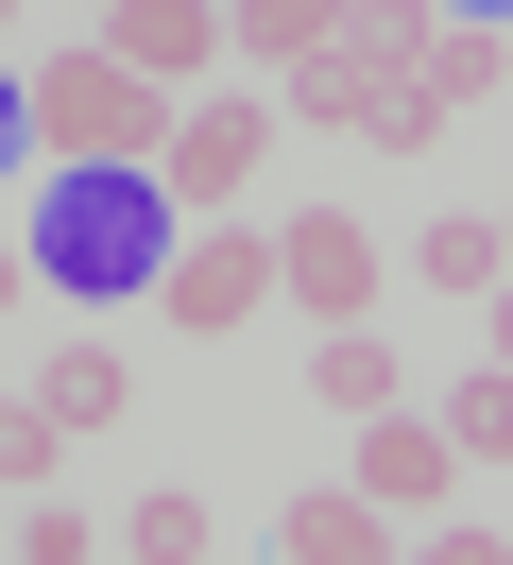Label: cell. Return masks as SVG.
I'll use <instances>...</instances> for the list:
<instances>
[{
    "mask_svg": "<svg viewBox=\"0 0 513 565\" xmlns=\"http://www.w3.org/2000/svg\"><path fill=\"white\" fill-rule=\"evenodd\" d=\"M154 309L189 326V343H239L257 309H291V291H274V223H189L171 275H154Z\"/></svg>",
    "mask_w": 513,
    "mask_h": 565,
    "instance_id": "4",
    "label": "cell"
},
{
    "mask_svg": "<svg viewBox=\"0 0 513 565\" xmlns=\"http://www.w3.org/2000/svg\"><path fill=\"white\" fill-rule=\"evenodd\" d=\"M223 35H239V70L274 86V70H308V52L342 35V0H223Z\"/></svg>",
    "mask_w": 513,
    "mask_h": 565,
    "instance_id": "10",
    "label": "cell"
},
{
    "mask_svg": "<svg viewBox=\"0 0 513 565\" xmlns=\"http://www.w3.org/2000/svg\"><path fill=\"white\" fill-rule=\"evenodd\" d=\"M34 275H52V257H34V223H0V309H34Z\"/></svg>",
    "mask_w": 513,
    "mask_h": 565,
    "instance_id": "19",
    "label": "cell"
},
{
    "mask_svg": "<svg viewBox=\"0 0 513 565\" xmlns=\"http://www.w3.org/2000/svg\"><path fill=\"white\" fill-rule=\"evenodd\" d=\"M274 548H291V565H394V514H376V497H291Z\"/></svg>",
    "mask_w": 513,
    "mask_h": 565,
    "instance_id": "9",
    "label": "cell"
},
{
    "mask_svg": "<svg viewBox=\"0 0 513 565\" xmlns=\"http://www.w3.org/2000/svg\"><path fill=\"white\" fill-rule=\"evenodd\" d=\"M274 291H291L308 326H376V309H394V257H376L360 206H291V223H274Z\"/></svg>",
    "mask_w": 513,
    "mask_h": 565,
    "instance_id": "5",
    "label": "cell"
},
{
    "mask_svg": "<svg viewBox=\"0 0 513 565\" xmlns=\"http://www.w3.org/2000/svg\"><path fill=\"white\" fill-rule=\"evenodd\" d=\"M462 18H513V0H462Z\"/></svg>",
    "mask_w": 513,
    "mask_h": 565,
    "instance_id": "22",
    "label": "cell"
},
{
    "mask_svg": "<svg viewBox=\"0 0 513 565\" xmlns=\"http://www.w3.org/2000/svg\"><path fill=\"white\" fill-rule=\"evenodd\" d=\"M34 154V70H0V172Z\"/></svg>",
    "mask_w": 513,
    "mask_h": 565,
    "instance_id": "20",
    "label": "cell"
},
{
    "mask_svg": "<svg viewBox=\"0 0 513 565\" xmlns=\"http://www.w3.org/2000/svg\"><path fill=\"white\" fill-rule=\"evenodd\" d=\"M18 565H86V514H68V497H52V480H34V497H18Z\"/></svg>",
    "mask_w": 513,
    "mask_h": 565,
    "instance_id": "18",
    "label": "cell"
},
{
    "mask_svg": "<svg viewBox=\"0 0 513 565\" xmlns=\"http://www.w3.org/2000/svg\"><path fill=\"white\" fill-rule=\"evenodd\" d=\"M410 86H428V104H496V86H513V18H462V0H445Z\"/></svg>",
    "mask_w": 513,
    "mask_h": 565,
    "instance_id": "8",
    "label": "cell"
},
{
    "mask_svg": "<svg viewBox=\"0 0 513 565\" xmlns=\"http://www.w3.org/2000/svg\"><path fill=\"white\" fill-rule=\"evenodd\" d=\"M86 18H120V0H86Z\"/></svg>",
    "mask_w": 513,
    "mask_h": 565,
    "instance_id": "24",
    "label": "cell"
},
{
    "mask_svg": "<svg viewBox=\"0 0 513 565\" xmlns=\"http://www.w3.org/2000/svg\"><path fill=\"white\" fill-rule=\"evenodd\" d=\"M496 241H513V223H496Z\"/></svg>",
    "mask_w": 513,
    "mask_h": 565,
    "instance_id": "25",
    "label": "cell"
},
{
    "mask_svg": "<svg viewBox=\"0 0 513 565\" xmlns=\"http://www.w3.org/2000/svg\"><path fill=\"white\" fill-rule=\"evenodd\" d=\"M171 241H189V206H171L154 172H68L52 206H34V257H52L68 291H154Z\"/></svg>",
    "mask_w": 513,
    "mask_h": 565,
    "instance_id": "2",
    "label": "cell"
},
{
    "mask_svg": "<svg viewBox=\"0 0 513 565\" xmlns=\"http://www.w3.org/2000/svg\"><path fill=\"white\" fill-rule=\"evenodd\" d=\"M479 343H496V360H513V275H496V291H479Z\"/></svg>",
    "mask_w": 513,
    "mask_h": 565,
    "instance_id": "21",
    "label": "cell"
},
{
    "mask_svg": "<svg viewBox=\"0 0 513 565\" xmlns=\"http://www.w3.org/2000/svg\"><path fill=\"white\" fill-rule=\"evenodd\" d=\"M445 446H462V462H513V360H479V377L445 394Z\"/></svg>",
    "mask_w": 513,
    "mask_h": 565,
    "instance_id": "15",
    "label": "cell"
},
{
    "mask_svg": "<svg viewBox=\"0 0 513 565\" xmlns=\"http://www.w3.org/2000/svg\"><path fill=\"white\" fill-rule=\"evenodd\" d=\"M34 394H52L68 428H120V412H137V360H120V326H103V343H52V377H34Z\"/></svg>",
    "mask_w": 513,
    "mask_h": 565,
    "instance_id": "12",
    "label": "cell"
},
{
    "mask_svg": "<svg viewBox=\"0 0 513 565\" xmlns=\"http://www.w3.org/2000/svg\"><path fill=\"white\" fill-rule=\"evenodd\" d=\"M120 548H137V565H205V497H137Z\"/></svg>",
    "mask_w": 513,
    "mask_h": 565,
    "instance_id": "16",
    "label": "cell"
},
{
    "mask_svg": "<svg viewBox=\"0 0 513 565\" xmlns=\"http://www.w3.org/2000/svg\"><path fill=\"white\" fill-rule=\"evenodd\" d=\"M103 52H120V70H154V86H223V70H239L223 0H120V18H103Z\"/></svg>",
    "mask_w": 513,
    "mask_h": 565,
    "instance_id": "7",
    "label": "cell"
},
{
    "mask_svg": "<svg viewBox=\"0 0 513 565\" xmlns=\"http://www.w3.org/2000/svg\"><path fill=\"white\" fill-rule=\"evenodd\" d=\"M171 104H189V86H154V70H120V52H52V70H34V154H68V172H154L171 154Z\"/></svg>",
    "mask_w": 513,
    "mask_h": 565,
    "instance_id": "1",
    "label": "cell"
},
{
    "mask_svg": "<svg viewBox=\"0 0 513 565\" xmlns=\"http://www.w3.org/2000/svg\"><path fill=\"white\" fill-rule=\"evenodd\" d=\"M496 275H513V241H496L479 206H445L428 241H410V291H496Z\"/></svg>",
    "mask_w": 513,
    "mask_h": 565,
    "instance_id": "13",
    "label": "cell"
},
{
    "mask_svg": "<svg viewBox=\"0 0 513 565\" xmlns=\"http://www.w3.org/2000/svg\"><path fill=\"white\" fill-rule=\"evenodd\" d=\"M308 394H325V412L360 428V412H394V394H410V360L376 343V326H325V360H308Z\"/></svg>",
    "mask_w": 513,
    "mask_h": 565,
    "instance_id": "11",
    "label": "cell"
},
{
    "mask_svg": "<svg viewBox=\"0 0 513 565\" xmlns=\"http://www.w3.org/2000/svg\"><path fill=\"white\" fill-rule=\"evenodd\" d=\"M0 35H18V0H0Z\"/></svg>",
    "mask_w": 513,
    "mask_h": 565,
    "instance_id": "23",
    "label": "cell"
},
{
    "mask_svg": "<svg viewBox=\"0 0 513 565\" xmlns=\"http://www.w3.org/2000/svg\"><path fill=\"white\" fill-rule=\"evenodd\" d=\"M360 497H376V514H410V531H428L445 497H462V446H445V428H428V412L394 394V412H360Z\"/></svg>",
    "mask_w": 513,
    "mask_h": 565,
    "instance_id": "6",
    "label": "cell"
},
{
    "mask_svg": "<svg viewBox=\"0 0 513 565\" xmlns=\"http://www.w3.org/2000/svg\"><path fill=\"white\" fill-rule=\"evenodd\" d=\"M52 462H68V412L52 394H0V497H34Z\"/></svg>",
    "mask_w": 513,
    "mask_h": 565,
    "instance_id": "14",
    "label": "cell"
},
{
    "mask_svg": "<svg viewBox=\"0 0 513 565\" xmlns=\"http://www.w3.org/2000/svg\"><path fill=\"white\" fill-rule=\"evenodd\" d=\"M445 120H462V104H428V86H394V104H376L360 138H376V154H445Z\"/></svg>",
    "mask_w": 513,
    "mask_h": 565,
    "instance_id": "17",
    "label": "cell"
},
{
    "mask_svg": "<svg viewBox=\"0 0 513 565\" xmlns=\"http://www.w3.org/2000/svg\"><path fill=\"white\" fill-rule=\"evenodd\" d=\"M257 154H274V86L239 70V86H189V104H171V154H154V189L189 223H223L239 189H257Z\"/></svg>",
    "mask_w": 513,
    "mask_h": 565,
    "instance_id": "3",
    "label": "cell"
}]
</instances>
